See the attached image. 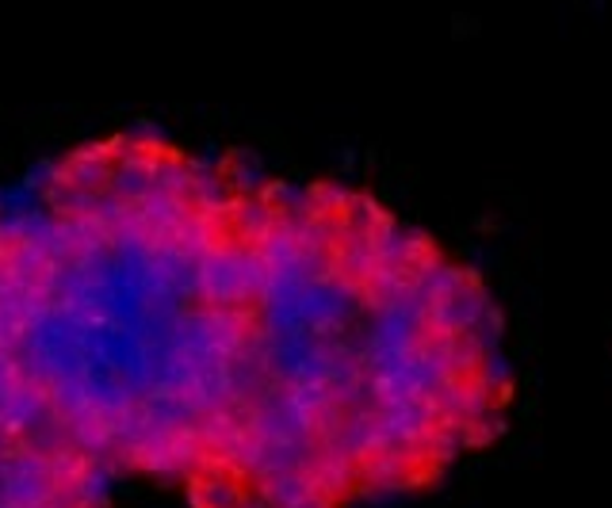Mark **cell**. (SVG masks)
Listing matches in <instances>:
<instances>
[{"label": "cell", "mask_w": 612, "mask_h": 508, "mask_svg": "<svg viewBox=\"0 0 612 508\" xmlns=\"http://www.w3.org/2000/svg\"><path fill=\"white\" fill-rule=\"evenodd\" d=\"M513 406L487 280L371 191L154 131L0 181V508H387Z\"/></svg>", "instance_id": "cell-1"}]
</instances>
